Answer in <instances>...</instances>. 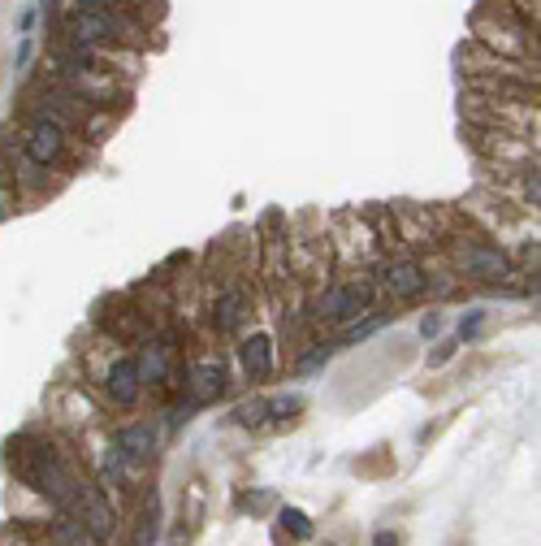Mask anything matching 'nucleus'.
Listing matches in <instances>:
<instances>
[{"instance_id":"obj_23","label":"nucleus","mask_w":541,"mask_h":546,"mask_svg":"<svg viewBox=\"0 0 541 546\" xmlns=\"http://www.w3.org/2000/svg\"><path fill=\"white\" fill-rule=\"evenodd\" d=\"M373 546H399V533H390V529H377Z\"/></svg>"},{"instance_id":"obj_16","label":"nucleus","mask_w":541,"mask_h":546,"mask_svg":"<svg viewBox=\"0 0 541 546\" xmlns=\"http://www.w3.org/2000/svg\"><path fill=\"white\" fill-rule=\"evenodd\" d=\"M234 421L247 425V429H260V425H269V399H247L234 408Z\"/></svg>"},{"instance_id":"obj_2","label":"nucleus","mask_w":541,"mask_h":546,"mask_svg":"<svg viewBox=\"0 0 541 546\" xmlns=\"http://www.w3.org/2000/svg\"><path fill=\"white\" fill-rule=\"evenodd\" d=\"M130 26L117 18V13H70L65 22V39L70 48H104V44H126Z\"/></svg>"},{"instance_id":"obj_21","label":"nucleus","mask_w":541,"mask_h":546,"mask_svg":"<svg viewBox=\"0 0 541 546\" xmlns=\"http://www.w3.org/2000/svg\"><path fill=\"white\" fill-rule=\"evenodd\" d=\"M420 334H425V338H438V334H442V312H425V317H420Z\"/></svg>"},{"instance_id":"obj_1","label":"nucleus","mask_w":541,"mask_h":546,"mask_svg":"<svg viewBox=\"0 0 541 546\" xmlns=\"http://www.w3.org/2000/svg\"><path fill=\"white\" fill-rule=\"evenodd\" d=\"M368 308H373V286H368V278H347V282H334L329 291L316 295L312 321L316 325H351Z\"/></svg>"},{"instance_id":"obj_12","label":"nucleus","mask_w":541,"mask_h":546,"mask_svg":"<svg viewBox=\"0 0 541 546\" xmlns=\"http://www.w3.org/2000/svg\"><path fill=\"white\" fill-rule=\"evenodd\" d=\"M48 538H52V546H104V538H96V533H91L83 520L70 516V512H57V516H52Z\"/></svg>"},{"instance_id":"obj_7","label":"nucleus","mask_w":541,"mask_h":546,"mask_svg":"<svg viewBox=\"0 0 541 546\" xmlns=\"http://www.w3.org/2000/svg\"><path fill=\"white\" fill-rule=\"evenodd\" d=\"M247 317H252V295L243 291L239 282H230L226 291L217 295V304H213V325H217V334H239Z\"/></svg>"},{"instance_id":"obj_8","label":"nucleus","mask_w":541,"mask_h":546,"mask_svg":"<svg viewBox=\"0 0 541 546\" xmlns=\"http://www.w3.org/2000/svg\"><path fill=\"white\" fill-rule=\"evenodd\" d=\"M156 442H161V429H156V421H130V425L117 429L113 447L122 451L130 464H148L152 455H156Z\"/></svg>"},{"instance_id":"obj_6","label":"nucleus","mask_w":541,"mask_h":546,"mask_svg":"<svg viewBox=\"0 0 541 546\" xmlns=\"http://www.w3.org/2000/svg\"><path fill=\"white\" fill-rule=\"evenodd\" d=\"M65 152H70V135H65V126L48 122V117H39V122L26 130V161L57 165V161H65Z\"/></svg>"},{"instance_id":"obj_20","label":"nucleus","mask_w":541,"mask_h":546,"mask_svg":"<svg viewBox=\"0 0 541 546\" xmlns=\"http://www.w3.org/2000/svg\"><path fill=\"white\" fill-rule=\"evenodd\" d=\"M481 325H485V312L481 308H472L464 321H459V343H464V338H477L481 334Z\"/></svg>"},{"instance_id":"obj_15","label":"nucleus","mask_w":541,"mask_h":546,"mask_svg":"<svg viewBox=\"0 0 541 546\" xmlns=\"http://www.w3.org/2000/svg\"><path fill=\"white\" fill-rule=\"evenodd\" d=\"M277 525H282L290 538H299V542L312 538V516L299 512V507H282V512H277Z\"/></svg>"},{"instance_id":"obj_14","label":"nucleus","mask_w":541,"mask_h":546,"mask_svg":"<svg viewBox=\"0 0 541 546\" xmlns=\"http://www.w3.org/2000/svg\"><path fill=\"white\" fill-rule=\"evenodd\" d=\"M156 533H161V503H156V494H152V499L143 503V512H139V525H135L130 546H156Z\"/></svg>"},{"instance_id":"obj_11","label":"nucleus","mask_w":541,"mask_h":546,"mask_svg":"<svg viewBox=\"0 0 541 546\" xmlns=\"http://www.w3.org/2000/svg\"><path fill=\"white\" fill-rule=\"evenodd\" d=\"M169 364H174V343L169 338H152L139 356V373H143V386H165L169 382Z\"/></svg>"},{"instance_id":"obj_22","label":"nucleus","mask_w":541,"mask_h":546,"mask_svg":"<svg viewBox=\"0 0 541 546\" xmlns=\"http://www.w3.org/2000/svg\"><path fill=\"white\" fill-rule=\"evenodd\" d=\"M455 347H459V338H451V343H438V347H433V364H446V360L455 356Z\"/></svg>"},{"instance_id":"obj_19","label":"nucleus","mask_w":541,"mask_h":546,"mask_svg":"<svg viewBox=\"0 0 541 546\" xmlns=\"http://www.w3.org/2000/svg\"><path fill=\"white\" fill-rule=\"evenodd\" d=\"M130 0H74L78 13H122Z\"/></svg>"},{"instance_id":"obj_17","label":"nucleus","mask_w":541,"mask_h":546,"mask_svg":"<svg viewBox=\"0 0 541 546\" xmlns=\"http://www.w3.org/2000/svg\"><path fill=\"white\" fill-rule=\"evenodd\" d=\"M364 317H368V321H360V325H351V330H347V334H342V343H364V338H373V334L381 330V325H386V321H390V312H364Z\"/></svg>"},{"instance_id":"obj_13","label":"nucleus","mask_w":541,"mask_h":546,"mask_svg":"<svg viewBox=\"0 0 541 546\" xmlns=\"http://www.w3.org/2000/svg\"><path fill=\"white\" fill-rule=\"evenodd\" d=\"M130 468H135V464H130L117 447L104 455V464H100V486H104V494H122V490L130 486Z\"/></svg>"},{"instance_id":"obj_9","label":"nucleus","mask_w":541,"mask_h":546,"mask_svg":"<svg viewBox=\"0 0 541 546\" xmlns=\"http://www.w3.org/2000/svg\"><path fill=\"white\" fill-rule=\"evenodd\" d=\"M221 390H226V364L200 360V364H191V369H187V403H191V408L217 399Z\"/></svg>"},{"instance_id":"obj_3","label":"nucleus","mask_w":541,"mask_h":546,"mask_svg":"<svg viewBox=\"0 0 541 546\" xmlns=\"http://www.w3.org/2000/svg\"><path fill=\"white\" fill-rule=\"evenodd\" d=\"M377 282H381V291H386L390 299H416V295L429 291V273L412 256L381 260V265H377Z\"/></svg>"},{"instance_id":"obj_10","label":"nucleus","mask_w":541,"mask_h":546,"mask_svg":"<svg viewBox=\"0 0 541 546\" xmlns=\"http://www.w3.org/2000/svg\"><path fill=\"white\" fill-rule=\"evenodd\" d=\"M239 364H243L247 382H269V373H273V338L269 334H247L239 343Z\"/></svg>"},{"instance_id":"obj_4","label":"nucleus","mask_w":541,"mask_h":546,"mask_svg":"<svg viewBox=\"0 0 541 546\" xmlns=\"http://www.w3.org/2000/svg\"><path fill=\"white\" fill-rule=\"evenodd\" d=\"M459 269L472 282H503L511 273V260L498 243H464L459 247Z\"/></svg>"},{"instance_id":"obj_5","label":"nucleus","mask_w":541,"mask_h":546,"mask_svg":"<svg viewBox=\"0 0 541 546\" xmlns=\"http://www.w3.org/2000/svg\"><path fill=\"white\" fill-rule=\"evenodd\" d=\"M104 395H109L113 408H135L143 399V373L135 356H117L104 373Z\"/></svg>"},{"instance_id":"obj_18","label":"nucleus","mask_w":541,"mask_h":546,"mask_svg":"<svg viewBox=\"0 0 541 546\" xmlns=\"http://www.w3.org/2000/svg\"><path fill=\"white\" fill-rule=\"evenodd\" d=\"M303 412V395H282V399H269V421H290V416Z\"/></svg>"},{"instance_id":"obj_24","label":"nucleus","mask_w":541,"mask_h":546,"mask_svg":"<svg viewBox=\"0 0 541 546\" xmlns=\"http://www.w3.org/2000/svg\"><path fill=\"white\" fill-rule=\"evenodd\" d=\"M31 48H35L31 39H22V48H18V65H26V61H31Z\"/></svg>"}]
</instances>
